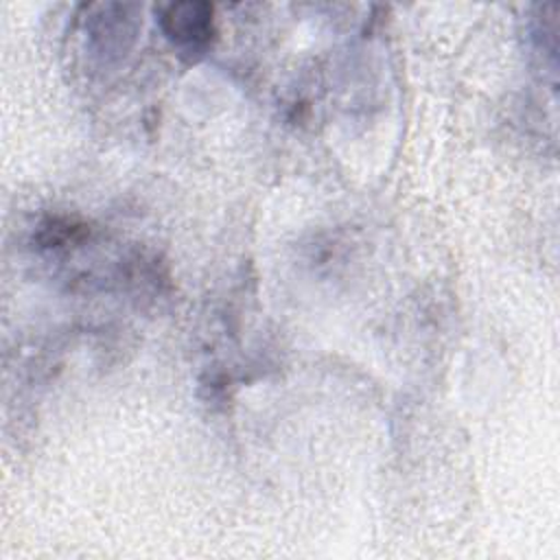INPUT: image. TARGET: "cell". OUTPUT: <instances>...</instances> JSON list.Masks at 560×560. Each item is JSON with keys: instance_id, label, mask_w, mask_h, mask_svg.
<instances>
[{"instance_id": "obj_1", "label": "cell", "mask_w": 560, "mask_h": 560, "mask_svg": "<svg viewBox=\"0 0 560 560\" xmlns=\"http://www.w3.org/2000/svg\"><path fill=\"white\" fill-rule=\"evenodd\" d=\"M164 33L179 46L199 48L212 37V7L203 2H177L162 15Z\"/></svg>"}]
</instances>
